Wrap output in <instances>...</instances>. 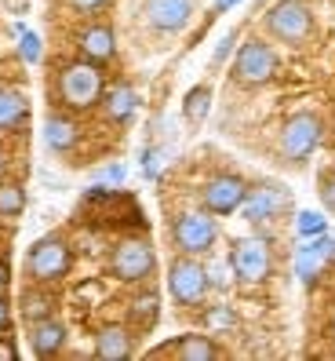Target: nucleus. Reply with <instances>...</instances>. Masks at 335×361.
Returning <instances> with one entry per match:
<instances>
[{
  "instance_id": "1",
  "label": "nucleus",
  "mask_w": 335,
  "mask_h": 361,
  "mask_svg": "<svg viewBox=\"0 0 335 361\" xmlns=\"http://www.w3.org/2000/svg\"><path fill=\"white\" fill-rule=\"evenodd\" d=\"M102 70L99 62H70V66H62L58 73V102L70 106V110H91V106L102 99Z\"/></svg>"
},
{
  "instance_id": "2",
  "label": "nucleus",
  "mask_w": 335,
  "mask_h": 361,
  "mask_svg": "<svg viewBox=\"0 0 335 361\" xmlns=\"http://www.w3.org/2000/svg\"><path fill=\"white\" fill-rule=\"evenodd\" d=\"M70 263H73V252L66 245V238H40L30 252H26V278L30 281H40V285H55L70 274Z\"/></svg>"
},
{
  "instance_id": "3",
  "label": "nucleus",
  "mask_w": 335,
  "mask_h": 361,
  "mask_svg": "<svg viewBox=\"0 0 335 361\" xmlns=\"http://www.w3.org/2000/svg\"><path fill=\"white\" fill-rule=\"evenodd\" d=\"M321 135H324V121L317 114L303 110L296 117H288V124L281 128V139H277V150L288 164H303L321 146Z\"/></svg>"
},
{
  "instance_id": "4",
  "label": "nucleus",
  "mask_w": 335,
  "mask_h": 361,
  "mask_svg": "<svg viewBox=\"0 0 335 361\" xmlns=\"http://www.w3.org/2000/svg\"><path fill=\"white\" fill-rule=\"evenodd\" d=\"M274 73H277V51L266 40L248 37L234 59V80L241 88H263L266 80H274Z\"/></svg>"
},
{
  "instance_id": "5",
  "label": "nucleus",
  "mask_w": 335,
  "mask_h": 361,
  "mask_svg": "<svg viewBox=\"0 0 335 361\" xmlns=\"http://www.w3.org/2000/svg\"><path fill=\"white\" fill-rule=\"evenodd\" d=\"M172 241L179 252L186 256H204V252H212L215 241H219V223L212 212H182V216L172 223Z\"/></svg>"
},
{
  "instance_id": "6",
  "label": "nucleus",
  "mask_w": 335,
  "mask_h": 361,
  "mask_svg": "<svg viewBox=\"0 0 335 361\" xmlns=\"http://www.w3.org/2000/svg\"><path fill=\"white\" fill-rule=\"evenodd\" d=\"M266 33L281 44H303L313 33V11L303 0H281L266 11Z\"/></svg>"
},
{
  "instance_id": "7",
  "label": "nucleus",
  "mask_w": 335,
  "mask_h": 361,
  "mask_svg": "<svg viewBox=\"0 0 335 361\" xmlns=\"http://www.w3.org/2000/svg\"><path fill=\"white\" fill-rule=\"evenodd\" d=\"M208 288H212V281H208V270L194 259V256H182L172 259V267H168V292H172V300L179 307H197Z\"/></svg>"
},
{
  "instance_id": "8",
  "label": "nucleus",
  "mask_w": 335,
  "mask_h": 361,
  "mask_svg": "<svg viewBox=\"0 0 335 361\" xmlns=\"http://www.w3.org/2000/svg\"><path fill=\"white\" fill-rule=\"evenodd\" d=\"M157 270V256H153V248L150 241H142V238H128V241H120L113 248V256H110V274L117 281H146L150 274Z\"/></svg>"
},
{
  "instance_id": "9",
  "label": "nucleus",
  "mask_w": 335,
  "mask_h": 361,
  "mask_svg": "<svg viewBox=\"0 0 335 361\" xmlns=\"http://www.w3.org/2000/svg\"><path fill=\"white\" fill-rule=\"evenodd\" d=\"M229 267H234L241 285H259L270 278V241L263 238H241L229 252Z\"/></svg>"
},
{
  "instance_id": "10",
  "label": "nucleus",
  "mask_w": 335,
  "mask_h": 361,
  "mask_svg": "<svg viewBox=\"0 0 335 361\" xmlns=\"http://www.w3.org/2000/svg\"><path fill=\"white\" fill-rule=\"evenodd\" d=\"M244 197H248V183L241 176H215L201 190V204L212 216H234V212H241Z\"/></svg>"
},
{
  "instance_id": "11",
  "label": "nucleus",
  "mask_w": 335,
  "mask_h": 361,
  "mask_svg": "<svg viewBox=\"0 0 335 361\" xmlns=\"http://www.w3.org/2000/svg\"><path fill=\"white\" fill-rule=\"evenodd\" d=\"M142 15L157 33H179L194 18V0H146Z\"/></svg>"
},
{
  "instance_id": "12",
  "label": "nucleus",
  "mask_w": 335,
  "mask_h": 361,
  "mask_svg": "<svg viewBox=\"0 0 335 361\" xmlns=\"http://www.w3.org/2000/svg\"><path fill=\"white\" fill-rule=\"evenodd\" d=\"M288 204H291L288 190L266 183V186H255V190L248 186V197H244L241 212H244V219H248V223H266V219H277Z\"/></svg>"
},
{
  "instance_id": "13",
  "label": "nucleus",
  "mask_w": 335,
  "mask_h": 361,
  "mask_svg": "<svg viewBox=\"0 0 335 361\" xmlns=\"http://www.w3.org/2000/svg\"><path fill=\"white\" fill-rule=\"evenodd\" d=\"M335 256V241L328 233H317V238H310L299 252H296V274L303 285H313V278L321 274V267Z\"/></svg>"
},
{
  "instance_id": "14",
  "label": "nucleus",
  "mask_w": 335,
  "mask_h": 361,
  "mask_svg": "<svg viewBox=\"0 0 335 361\" xmlns=\"http://www.w3.org/2000/svg\"><path fill=\"white\" fill-rule=\"evenodd\" d=\"M77 48H80V55L88 59V62H110L113 59V51H117V40H113V30L106 26V23H91V26H84L80 33H77Z\"/></svg>"
},
{
  "instance_id": "15",
  "label": "nucleus",
  "mask_w": 335,
  "mask_h": 361,
  "mask_svg": "<svg viewBox=\"0 0 335 361\" xmlns=\"http://www.w3.org/2000/svg\"><path fill=\"white\" fill-rule=\"evenodd\" d=\"M30 347L37 357H51L66 347V325L58 317H44V322H33L30 325Z\"/></svg>"
},
{
  "instance_id": "16",
  "label": "nucleus",
  "mask_w": 335,
  "mask_h": 361,
  "mask_svg": "<svg viewBox=\"0 0 335 361\" xmlns=\"http://www.w3.org/2000/svg\"><path fill=\"white\" fill-rule=\"evenodd\" d=\"M55 307H58L55 292L44 288L40 281H33L30 288H23V295H18V310H23V317H26L30 325L33 322H44V317H55Z\"/></svg>"
},
{
  "instance_id": "17",
  "label": "nucleus",
  "mask_w": 335,
  "mask_h": 361,
  "mask_svg": "<svg viewBox=\"0 0 335 361\" xmlns=\"http://www.w3.org/2000/svg\"><path fill=\"white\" fill-rule=\"evenodd\" d=\"M157 354H172V357H186V361H212V357H219L222 350H219L208 336H179L175 343L157 347L153 357H157Z\"/></svg>"
},
{
  "instance_id": "18",
  "label": "nucleus",
  "mask_w": 335,
  "mask_h": 361,
  "mask_svg": "<svg viewBox=\"0 0 335 361\" xmlns=\"http://www.w3.org/2000/svg\"><path fill=\"white\" fill-rule=\"evenodd\" d=\"M132 332L124 329V325H106V329H99L95 336V354L102 361H124V357H132Z\"/></svg>"
},
{
  "instance_id": "19",
  "label": "nucleus",
  "mask_w": 335,
  "mask_h": 361,
  "mask_svg": "<svg viewBox=\"0 0 335 361\" xmlns=\"http://www.w3.org/2000/svg\"><path fill=\"white\" fill-rule=\"evenodd\" d=\"M30 124V102L23 92L0 88V132H18Z\"/></svg>"
},
{
  "instance_id": "20",
  "label": "nucleus",
  "mask_w": 335,
  "mask_h": 361,
  "mask_svg": "<svg viewBox=\"0 0 335 361\" xmlns=\"http://www.w3.org/2000/svg\"><path fill=\"white\" fill-rule=\"evenodd\" d=\"M102 110H106V117L117 121V124L132 121L135 110H139V95H135V88H128V84H117V88H110L106 99H102Z\"/></svg>"
},
{
  "instance_id": "21",
  "label": "nucleus",
  "mask_w": 335,
  "mask_h": 361,
  "mask_svg": "<svg viewBox=\"0 0 335 361\" xmlns=\"http://www.w3.org/2000/svg\"><path fill=\"white\" fill-rule=\"evenodd\" d=\"M77 124L70 121V117H62V114H51L48 121H44V142H48V150H55V154H66V150H73L77 146Z\"/></svg>"
},
{
  "instance_id": "22",
  "label": "nucleus",
  "mask_w": 335,
  "mask_h": 361,
  "mask_svg": "<svg viewBox=\"0 0 335 361\" xmlns=\"http://www.w3.org/2000/svg\"><path fill=\"white\" fill-rule=\"evenodd\" d=\"M208 110H212V88L208 84H197V88L186 92V102H182V117L190 124H201L208 117Z\"/></svg>"
},
{
  "instance_id": "23",
  "label": "nucleus",
  "mask_w": 335,
  "mask_h": 361,
  "mask_svg": "<svg viewBox=\"0 0 335 361\" xmlns=\"http://www.w3.org/2000/svg\"><path fill=\"white\" fill-rule=\"evenodd\" d=\"M128 314H132V322H135L139 329H150V325L157 322V314H160V295H157V292H142V295H135Z\"/></svg>"
},
{
  "instance_id": "24",
  "label": "nucleus",
  "mask_w": 335,
  "mask_h": 361,
  "mask_svg": "<svg viewBox=\"0 0 335 361\" xmlns=\"http://www.w3.org/2000/svg\"><path fill=\"white\" fill-rule=\"evenodd\" d=\"M23 208H26V190L11 179H0V216L15 219L23 216Z\"/></svg>"
},
{
  "instance_id": "25",
  "label": "nucleus",
  "mask_w": 335,
  "mask_h": 361,
  "mask_svg": "<svg viewBox=\"0 0 335 361\" xmlns=\"http://www.w3.org/2000/svg\"><path fill=\"white\" fill-rule=\"evenodd\" d=\"M296 230L303 233V238H317V233H324V230H328V219L321 216V212H299Z\"/></svg>"
},
{
  "instance_id": "26",
  "label": "nucleus",
  "mask_w": 335,
  "mask_h": 361,
  "mask_svg": "<svg viewBox=\"0 0 335 361\" xmlns=\"http://www.w3.org/2000/svg\"><path fill=\"white\" fill-rule=\"evenodd\" d=\"M18 55H23L26 62H40V37L26 33L23 26H18Z\"/></svg>"
},
{
  "instance_id": "27",
  "label": "nucleus",
  "mask_w": 335,
  "mask_h": 361,
  "mask_svg": "<svg viewBox=\"0 0 335 361\" xmlns=\"http://www.w3.org/2000/svg\"><path fill=\"white\" fill-rule=\"evenodd\" d=\"M317 194H321L324 208L335 216V172H324V176H321V190H317Z\"/></svg>"
},
{
  "instance_id": "28",
  "label": "nucleus",
  "mask_w": 335,
  "mask_h": 361,
  "mask_svg": "<svg viewBox=\"0 0 335 361\" xmlns=\"http://www.w3.org/2000/svg\"><path fill=\"white\" fill-rule=\"evenodd\" d=\"M106 4H110V0H70V8H73V11H84V15H91V11H102Z\"/></svg>"
},
{
  "instance_id": "29",
  "label": "nucleus",
  "mask_w": 335,
  "mask_h": 361,
  "mask_svg": "<svg viewBox=\"0 0 335 361\" xmlns=\"http://www.w3.org/2000/svg\"><path fill=\"white\" fill-rule=\"evenodd\" d=\"M157 168H160V164H157V154H153V150H146V154H142V172H146V179H153V176H157Z\"/></svg>"
},
{
  "instance_id": "30",
  "label": "nucleus",
  "mask_w": 335,
  "mask_h": 361,
  "mask_svg": "<svg viewBox=\"0 0 335 361\" xmlns=\"http://www.w3.org/2000/svg\"><path fill=\"white\" fill-rule=\"evenodd\" d=\"M208 325H234V314L229 310H212L208 314Z\"/></svg>"
},
{
  "instance_id": "31",
  "label": "nucleus",
  "mask_w": 335,
  "mask_h": 361,
  "mask_svg": "<svg viewBox=\"0 0 335 361\" xmlns=\"http://www.w3.org/2000/svg\"><path fill=\"white\" fill-rule=\"evenodd\" d=\"M11 325V303L4 300V292H0V332Z\"/></svg>"
},
{
  "instance_id": "32",
  "label": "nucleus",
  "mask_w": 335,
  "mask_h": 361,
  "mask_svg": "<svg viewBox=\"0 0 335 361\" xmlns=\"http://www.w3.org/2000/svg\"><path fill=\"white\" fill-rule=\"evenodd\" d=\"M229 48H234V33H229V37L222 40V44H219V51H215V59H212V62H215V66H219V62H222V59L229 55Z\"/></svg>"
},
{
  "instance_id": "33",
  "label": "nucleus",
  "mask_w": 335,
  "mask_h": 361,
  "mask_svg": "<svg viewBox=\"0 0 335 361\" xmlns=\"http://www.w3.org/2000/svg\"><path fill=\"white\" fill-rule=\"evenodd\" d=\"M102 179H110V183H120V179H124V164H110L106 172H102Z\"/></svg>"
},
{
  "instance_id": "34",
  "label": "nucleus",
  "mask_w": 335,
  "mask_h": 361,
  "mask_svg": "<svg viewBox=\"0 0 335 361\" xmlns=\"http://www.w3.org/2000/svg\"><path fill=\"white\" fill-rule=\"evenodd\" d=\"M0 357H8V361H15V357H18V350H15L11 343H0Z\"/></svg>"
},
{
  "instance_id": "35",
  "label": "nucleus",
  "mask_w": 335,
  "mask_h": 361,
  "mask_svg": "<svg viewBox=\"0 0 335 361\" xmlns=\"http://www.w3.org/2000/svg\"><path fill=\"white\" fill-rule=\"evenodd\" d=\"M241 0H215V11H229V8H237Z\"/></svg>"
},
{
  "instance_id": "36",
  "label": "nucleus",
  "mask_w": 335,
  "mask_h": 361,
  "mask_svg": "<svg viewBox=\"0 0 335 361\" xmlns=\"http://www.w3.org/2000/svg\"><path fill=\"white\" fill-rule=\"evenodd\" d=\"M4 285H8V263L0 259V292H4Z\"/></svg>"
},
{
  "instance_id": "37",
  "label": "nucleus",
  "mask_w": 335,
  "mask_h": 361,
  "mask_svg": "<svg viewBox=\"0 0 335 361\" xmlns=\"http://www.w3.org/2000/svg\"><path fill=\"white\" fill-rule=\"evenodd\" d=\"M0 168H4V154H0Z\"/></svg>"
}]
</instances>
